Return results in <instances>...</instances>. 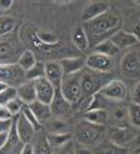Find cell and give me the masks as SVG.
Listing matches in <instances>:
<instances>
[{
    "instance_id": "d6986e66",
    "label": "cell",
    "mask_w": 140,
    "mask_h": 154,
    "mask_svg": "<svg viewBox=\"0 0 140 154\" xmlns=\"http://www.w3.org/2000/svg\"><path fill=\"white\" fill-rule=\"evenodd\" d=\"M17 98L20 99L24 105H31L36 99V89H34V83L33 82H24L17 88Z\"/></svg>"
},
{
    "instance_id": "52a82bcc",
    "label": "cell",
    "mask_w": 140,
    "mask_h": 154,
    "mask_svg": "<svg viewBox=\"0 0 140 154\" xmlns=\"http://www.w3.org/2000/svg\"><path fill=\"white\" fill-rule=\"evenodd\" d=\"M137 129L127 126V128H107V135L106 139H109L110 142H113L115 145L122 147V148H130L137 136Z\"/></svg>"
},
{
    "instance_id": "cb8c5ba5",
    "label": "cell",
    "mask_w": 140,
    "mask_h": 154,
    "mask_svg": "<svg viewBox=\"0 0 140 154\" xmlns=\"http://www.w3.org/2000/svg\"><path fill=\"white\" fill-rule=\"evenodd\" d=\"M28 108L31 110V113L34 114V117L37 119V122H39L42 126H43L46 122H49V120L52 119V113H51V108H49L48 104L34 101L31 105H28Z\"/></svg>"
},
{
    "instance_id": "f6af8a7d",
    "label": "cell",
    "mask_w": 140,
    "mask_h": 154,
    "mask_svg": "<svg viewBox=\"0 0 140 154\" xmlns=\"http://www.w3.org/2000/svg\"><path fill=\"white\" fill-rule=\"evenodd\" d=\"M21 154H33V147H31V142L24 145V148H22V153H21Z\"/></svg>"
},
{
    "instance_id": "5b68a950",
    "label": "cell",
    "mask_w": 140,
    "mask_h": 154,
    "mask_svg": "<svg viewBox=\"0 0 140 154\" xmlns=\"http://www.w3.org/2000/svg\"><path fill=\"white\" fill-rule=\"evenodd\" d=\"M80 76H82V96H80V99H90L94 95H97L101 88L109 82V80L103 79L104 74L94 73L88 68H83L80 71Z\"/></svg>"
},
{
    "instance_id": "30bf717a",
    "label": "cell",
    "mask_w": 140,
    "mask_h": 154,
    "mask_svg": "<svg viewBox=\"0 0 140 154\" xmlns=\"http://www.w3.org/2000/svg\"><path fill=\"white\" fill-rule=\"evenodd\" d=\"M109 113V126L107 128H127L130 126L128 120V105L122 102H112L107 108Z\"/></svg>"
},
{
    "instance_id": "d6a6232c",
    "label": "cell",
    "mask_w": 140,
    "mask_h": 154,
    "mask_svg": "<svg viewBox=\"0 0 140 154\" xmlns=\"http://www.w3.org/2000/svg\"><path fill=\"white\" fill-rule=\"evenodd\" d=\"M22 107H24V104L21 102L18 98H14L12 101H9V102L6 104V108L9 110V113L14 116V117H17V116L21 114V111H22Z\"/></svg>"
},
{
    "instance_id": "ba28073f",
    "label": "cell",
    "mask_w": 140,
    "mask_h": 154,
    "mask_svg": "<svg viewBox=\"0 0 140 154\" xmlns=\"http://www.w3.org/2000/svg\"><path fill=\"white\" fill-rule=\"evenodd\" d=\"M109 102H124L128 98V89L124 82L118 79H110L99 92Z\"/></svg>"
},
{
    "instance_id": "ee69618b",
    "label": "cell",
    "mask_w": 140,
    "mask_h": 154,
    "mask_svg": "<svg viewBox=\"0 0 140 154\" xmlns=\"http://www.w3.org/2000/svg\"><path fill=\"white\" fill-rule=\"evenodd\" d=\"M8 136H9V132H6V134H0V150L5 147V144H6V141H8Z\"/></svg>"
},
{
    "instance_id": "f1b7e54d",
    "label": "cell",
    "mask_w": 140,
    "mask_h": 154,
    "mask_svg": "<svg viewBox=\"0 0 140 154\" xmlns=\"http://www.w3.org/2000/svg\"><path fill=\"white\" fill-rule=\"evenodd\" d=\"M17 64L22 68L24 73H27L28 70H31V68L37 64V58H36L34 52H33L31 49H25V51L22 52V55L20 57V59H18Z\"/></svg>"
},
{
    "instance_id": "ab89813d",
    "label": "cell",
    "mask_w": 140,
    "mask_h": 154,
    "mask_svg": "<svg viewBox=\"0 0 140 154\" xmlns=\"http://www.w3.org/2000/svg\"><path fill=\"white\" fill-rule=\"evenodd\" d=\"M14 120H0V134H6L11 131Z\"/></svg>"
},
{
    "instance_id": "3957f363",
    "label": "cell",
    "mask_w": 140,
    "mask_h": 154,
    "mask_svg": "<svg viewBox=\"0 0 140 154\" xmlns=\"http://www.w3.org/2000/svg\"><path fill=\"white\" fill-rule=\"evenodd\" d=\"M25 49L27 48L21 40L18 30L14 31L12 34L0 37V65L17 64Z\"/></svg>"
},
{
    "instance_id": "f35d334b",
    "label": "cell",
    "mask_w": 140,
    "mask_h": 154,
    "mask_svg": "<svg viewBox=\"0 0 140 154\" xmlns=\"http://www.w3.org/2000/svg\"><path fill=\"white\" fill-rule=\"evenodd\" d=\"M75 154H94L93 153V148L90 147H83L75 142Z\"/></svg>"
},
{
    "instance_id": "277c9868",
    "label": "cell",
    "mask_w": 140,
    "mask_h": 154,
    "mask_svg": "<svg viewBox=\"0 0 140 154\" xmlns=\"http://www.w3.org/2000/svg\"><path fill=\"white\" fill-rule=\"evenodd\" d=\"M60 92L61 95L64 96V99L72 107H75L79 102L80 96H82V76H80V73L66 74L63 77Z\"/></svg>"
},
{
    "instance_id": "4fadbf2b",
    "label": "cell",
    "mask_w": 140,
    "mask_h": 154,
    "mask_svg": "<svg viewBox=\"0 0 140 154\" xmlns=\"http://www.w3.org/2000/svg\"><path fill=\"white\" fill-rule=\"evenodd\" d=\"M14 123H15V129H17V134L20 136V139L24 142V144H30L36 135V129L31 126V123L24 117L22 114L17 116L14 119Z\"/></svg>"
},
{
    "instance_id": "e575fe53",
    "label": "cell",
    "mask_w": 140,
    "mask_h": 154,
    "mask_svg": "<svg viewBox=\"0 0 140 154\" xmlns=\"http://www.w3.org/2000/svg\"><path fill=\"white\" fill-rule=\"evenodd\" d=\"M17 98V88H8L3 92H0V105H6L9 101Z\"/></svg>"
},
{
    "instance_id": "7c38bea8",
    "label": "cell",
    "mask_w": 140,
    "mask_h": 154,
    "mask_svg": "<svg viewBox=\"0 0 140 154\" xmlns=\"http://www.w3.org/2000/svg\"><path fill=\"white\" fill-rule=\"evenodd\" d=\"M34 83V89H36V99L39 102H43V104H51L54 96H55V88L46 80V77H40L37 80L33 82Z\"/></svg>"
},
{
    "instance_id": "7bdbcfd3",
    "label": "cell",
    "mask_w": 140,
    "mask_h": 154,
    "mask_svg": "<svg viewBox=\"0 0 140 154\" xmlns=\"http://www.w3.org/2000/svg\"><path fill=\"white\" fill-rule=\"evenodd\" d=\"M128 154H140V144H133L128 148Z\"/></svg>"
},
{
    "instance_id": "603a6c76",
    "label": "cell",
    "mask_w": 140,
    "mask_h": 154,
    "mask_svg": "<svg viewBox=\"0 0 140 154\" xmlns=\"http://www.w3.org/2000/svg\"><path fill=\"white\" fill-rule=\"evenodd\" d=\"M82 119L97 126H106V128L109 126V113L107 110H103V108L88 110L86 113L82 114Z\"/></svg>"
},
{
    "instance_id": "d590c367",
    "label": "cell",
    "mask_w": 140,
    "mask_h": 154,
    "mask_svg": "<svg viewBox=\"0 0 140 154\" xmlns=\"http://www.w3.org/2000/svg\"><path fill=\"white\" fill-rule=\"evenodd\" d=\"M52 154H75V141H69L58 148H54Z\"/></svg>"
},
{
    "instance_id": "1f68e13d",
    "label": "cell",
    "mask_w": 140,
    "mask_h": 154,
    "mask_svg": "<svg viewBox=\"0 0 140 154\" xmlns=\"http://www.w3.org/2000/svg\"><path fill=\"white\" fill-rule=\"evenodd\" d=\"M40 77H45V62H39L37 61V64L31 70H28L25 73V80L27 82H34V80H37Z\"/></svg>"
},
{
    "instance_id": "74e56055",
    "label": "cell",
    "mask_w": 140,
    "mask_h": 154,
    "mask_svg": "<svg viewBox=\"0 0 140 154\" xmlns=\"http://www.w3.org/2000/svg\"><path fill=\"white\" fill-rule=\"evenodd\" d=\"M15 117L9 113L6 105H0V120H14Z\"/></svg>"
},
{
    "instance_id": "2e32d148",
    "label": "cell",
    "mask_w": 140,
    "mask_h": 154,
    "mask_svg": "<svg viewBox=\"0 0 140 154\" xmlns=\"http://www.w3.org/2000/svg\"><path fill=\"white\" fill-rule=\"evenodd\" d=\"M110 40L116 45V48L122 51V49H133V48H136V46H139V40L137 37L131 33V31H128V30H119V31H116Z\"/></svg>"
},
{
    "instance_id": "ffe728a7",
    "label": "cell",
    "mask_w": 140,
    "mask_h": 154,
    "mask_svg": "<svg viewBox=\"0 0 140 154\" xmlns=\"http://www.w3.org/2000/svg\"><path fill=\"white\" fill-rule=\"evenodd\" d=\"M60 64L63 67L64 76L66 74H76L85 68V58L80 57V55L79 57L64 58V59H60Z\"/></svg>"
},
{
    "instance_id": "7a4b0ae2",
    "label": "cell",
    "mask_w": 140,
    "mask_h": 154,
    "mask_svg": "<svg viewBox=\"0 0 140 154\" xmlns=\"http://www.w3.org/2000/svg\"><path fill=\"white\" fill-rule=\"evenodd\" d=\"M106 135H107V128L106 126L93 125V123H90L83 119L76 122V125L72 128L73 141L79 145L90 147V148H94L103 139H106Z\"/></svg>"
},
{
    "instance_id": "44dd1931",
    "label": "cell",
    "mask_w": 140,
    "mask_h": 154,
    "mask_svg": "<svg viewBox=\"0 0 140 154\" xmlns=\"http://www.w3.org/2000/svg\"><path fill=\"white\" fill-rule=\"evenodd\" d=\"M31 147H33V154H52V147L49 145L46 132L43 129L36 132L31 141Z\"/></svg>"
},
{
    "instance_id": "4316f807",
    "label": "cell",
    "mask_w": 140,
    "mask_h": 154,
    "mask_svg": "<svg viewBox=\"0 0 140 154\" xmlns=\"http://www.w3.org/2000/svg\"><path fill=\"white\" fill-rule=\"evenodd\" d=\"M93 52H97V54H101L104 57L113 58L119 54V49L116 48V45L110 40V38H106V40H101L99 42L96 46H94V51Z\"/></svg>"
},
{
    "instance_id": "9c48e42d",
    "label": "cell",
    "mask_w": 140,
    "mask_h": 154,
    "mask_svg": "<svg viewBox=\"0 0 140 154\" xmlns=\"http://www.w3.org/2000/svg\"><path fill=\"white\" fill-rule=\"evenodd\" d=\"M0 82L9 88H18L25 82V73L18 64L0 65Z\"/></svg>"
},
{
    "instance_id": "bcb514c9",
    "label": "cell",
    "mask_w": 140,
    "mask_h": 154,
    "mask_svg": "<svg viewBox=\"0 0 140 154\" xmlns=\"http://www.w3.org/2000/svg\"><path fill=\"white\" fill-rule=\"evenodd\" d=\"M8 88H9V86H6L5 83H2V82H0V92H3V91H5V89H8Z\"/></svg>"
},
{
    "instance_id": "b9f144b4",
    "label": "cell",
    "mask_w": 140,
    "mask_h": 154,
    "mask_svg": "<svg viewBox=\"0 0 140 154\" xmlns=\"http://www.w3.org/2000/svg\"><path fill=\"white\" fill-rule=\"evenodd\" d=\"M131 33L137 37V40H139V43H140V22H137V24H134V25H133Z\"/></svg>"
},
{
    "instance_id": "4dcf8cb0",
    "label": "cell",
    "mask_w": 140,
    "mask_h": 154,
    "mask_svg": "<svg viewBox=\"0 0 140 154\" xmlns=\"http://www.w3.org/2000/svg\"><path fill=\"white\" fill-rule=\"evenodd\" d=\"M46 138H48L49 145L52 147V150H54V148H58V147H61V145H64L66 142H69V141H72V139H73L72 134H66V135H51V134H46Z\"/></svg>"
},
{
    "instance_id": "8992f818",
    "label": "cell",
    "mask_w": 140,
    "mask_h": 154,
    "mask_svg": "<svg viewBox=\"0 0 140 154\" xmlns=\"http://www.w3.org/2000/svg\"><path fill=\"white\" fill-rule=\"evenodd\" d=\"M121 73L127 79L140 80V45L124 54L121 59Z\"/></svg>"
},
{
    "instance_id": "60d3db41",
    "label": "cell",
    "mask_w": 140,
    "mask_h": 154,
    "mask_svg": "<svg viewBox=\"0 0 140 154\" xmlns=\"http://www.w3.org/2000/svg\"><path fill=\"white\" fill-rule=\"evenodd\" d=\"M12 5H14L12 0H0V11H6V9H9Z\"/></svg>"
},
{
    "instance_id": "83f0119b",
    "label": "cell",
    "mask_w": 140,
    "mask_h": 154,
    "mask_svg": "<svg viewBox=\"0 0 140 154\" xmlns=\"http://www.w3.org/2000/svg\"><path fill=\"white\" fill-rule=\"evenodd\" d=\"M18 30V21L11 15H0V37L12 34Z\"/></svg>"
},
{
    "instance_id": "8d00e7d4",
    "label": "cell",
    "mask_w": 140,
    "mask_h": 154,
    "mask_svg": "<svg viewBox=\"0 0 140 154\" xmlns=\"http://www.w3.org/2000/svg\"><path fill=\"white\" fill-rule=\"evenodd\" d=\"M131 102H133V104H139L140 105V80L136 83V86L133 88V92H131Z\"/></svg>"
},
{
    "instance_id": "6da1fadb",
    "label": "cell",
    "mask_w": 140,
    "mask_h": 154,
    "mask_svg": "<svg viewBox=\"0 0 140 154\" xmlns=\"http://www.w3.org/2000/svg\"><path fill=\"white\" fill-rule=\"evenodd\" d=\"M82 27L88 38L96 40L97 45L99 42L110 38L116 31H119L122 27V17L119 12L109 9L107 12H104L97 18L91 19L88 22H82Z\"/></svg>"
},
{
    "instance_id": "836d02e7",
    "label": "cell",
    "mask_w": 140,
    "mask_h": 154,
    "mask_svg": "<svg viewBox=\"0 0 140 154\" xmlns=\"http://www.w3.org/2000/svg\"><path fill=\"white\" fill-rule=\"evenodd\" d=\"M21 114L24 116V117H25V119H27V120L31 123V126H33L36 131H40V129H42V125H40L39 122H37V119L34 117V114L31 113V110L28 108V105H24V107H22V111H21Z\"/></svg>"
},
{
    "instance_id": "8fae6325",
    "label": "cell",
    "mask_w": 140,
    "mask_h": 154,
    "mask_svg": "<svg viewBox=\"0 0 140 154\" xmlns=\"http://www.w3.org/2000/svg\"><path fill=\"white\" fill-rule=\"evenodd\" d=\"M85 68H88L94 73H99V74H106L113 70V58L93 52L85 58Z\"/></svg>"
},
{
    "instance_id": "e0dca14e",
    "label": "cell",
    "mask_w": 140,
    "mask_h": 154,
    "mask_svg": "<svg viewBox=\"0 0 140 154\" xmlns=\"http://www.w3.org/2000/svg\"><path fill=\"white\" fill-rule=\"evenodd\" d=\"M24 142L20 139V136L17 134V129H15V123L12 122V128L9 131V136H8V141L5 144V147L0 150V154H21L22 153V148H24Z\"/></svg>"
},
{
    "instance_id": "9a60e30c",
    "label": "cell",
    "mask_w": 140,
    "mask_h": 154,
    "mask_svg": "<svg viewBox=\"0 0 140 154\" xmlns=\"http://www.w3.org/2000/svg\"><path fill=\"white\" fill-rule=\"evenodd\" d=\"M49 108H51L52 117H55V119H63V117L69 116L73 111V107L64 99V96L61 95L60 89L55 91V96H54L52 102L49 104Z\"/></svg>"
},
{
    "instance_id": "f546056e",
    "label": "cell",
    "mask_w": 140,
    "mask_h": 154,
    "mask_svg": "<svg viewBox=\"0 0 140 154\" xmlns=\"http://www.w3.org/2000/svg\"><path fill=\"white\" fill-rule=\"evenodd\" d=\"M128 120L130 126L140 131V105L139 104H130L128 105Z\"/></svg>"
},
{
    "instance_id": "d4e9b609",
    "label": "cell",
    "mask_w": 140,
    "mask_h": 154,
    "mask_svg": "<svg viewBox=\"0 0 140 154\" xmlns=\"http://www.w3.org/2000/svg\"><path fill=\"white\" fill-rule=\"evenodd\" d=\"M93 153L94 154H128V150L115 145L109 139H103L100 144H97L93 148Z\"/></svg>"
},
{
    "instance_id": "7402d4cb",
    "label": "cell",
    "mask_w": 140,
    "mask_h": 154,
    "mask_svg": "<svg viewBox=\"0 0 140 154\" xmlns=\"http://www.w3.org/2000/svg\"><path fill=\"white\" fill-rule=\"evenodd\" d=\"M42 129L46 132V134L51 135H66V134H72V129L70 126L67 125V122H64L63 119H55L52 117L49 122H46Z\"/></svg>"
},
{
    "instance_id": "5bb4252c",
    "label": "cell",
    "mask_w": 140,
    "mask_h": 154,
    "mask_svg": "<svg viewBox=\"0 0 140 154\" xmlns=\"http://www.w3.org/2000/svg\"><path fill=\"white\" fill-rule=\"evenodd\" d=\"M45 77L55 89H60L63 77H64V71H63L60 61H46L45 62Z\"/></svg>"
},
{
    "instance_id": "ac0fdd59",
    "label": "cell",
    "mask_w": 140,
    "mask_h": 154,
    "mask_svg": "<svg viewBox=\"0 0 140 154\" xmlns=\"http://www.w3.org/2000/svg\"><path fill=\"white\" fill-rule=\"evenodd\" d=\"M110 8H109V3L106 2H91L85 6V9L82 11L80 17H82V22H88L91 19L97 18L103 15L104 12H107Z\"/></svg>"
},
{
    "instance_id": "484cf974",
    "label": "cell",
    "mask_w": 140,
    "mask_h": 154,
    "mask_svg": "<svg viewBox=\"0 0 140 154\" xmlns=\"http://www.w3.org/2000/svg\"><path fill=\"white\" fill-rule=\"evenodd\" d=\"M72 43H73V46H75V49L78 52H82V51H86L88 49L90 38H88V36H86V33H85V30H83L82 25L76 27L75 31L72 33Z\"/></svg>"
}]
</instances>
